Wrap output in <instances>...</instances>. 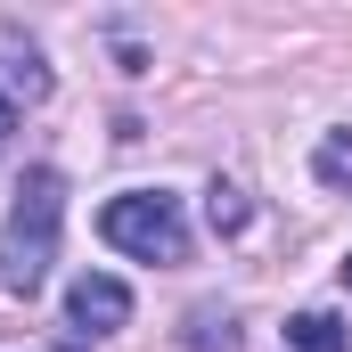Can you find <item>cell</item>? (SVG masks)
<instances>
[{
  "label": "cell",
  "mask_w": 352,
  "mask_h": 352,
  "mask_svg": "<svg viewBox=\"0 0 352 352\" xmlns=\"http://www.w3.org/2000/svg\"><path fill=\"white\" fill-rule=\"evenodd\" d=\"M58 230H66V180L50 173V164H33L25 188H16V205H8V221H0V287H8V295L33 303V295L50 287Z\"/></svg>",
  "instance_id": "1"
},
{
  "label": "cell",
  "mask_w": 352,
  "mask_h": 352,
  "mask_svg": "<svg viewBox=\"0 0 352 352\" xmlns=\"http://www.w3.org/2000/svg\"><path fill=\"white\" fill-rule=\"evenodd\" d=\"M98 238L131 263H188V213L173 188H123L98 213Z\"/></svg>",
  "instance_id": "2"
},
{
  "label": "cell",
  "mask_w": 352,
  "mask_h": 352,
  "mask_svg": "<svg viewBox=\"0 0 352 352\" xmlns=\"http://www.w3.org/2000/svg\"><path fill=\"white\" fill-rule=\"evenodd\" d=\"M66 320H74L82 336L123 328V320H131V287H123V278H107V270H82V278L66 287Z\"/></svg>",
  "instance_id": "3"
},
{
  "label": "cell",
  "mask_w": 352,
  "mask_h": 352,
  "mask_svg": "<svg viewBox=\"0 0 352 352\" xmlns=\"http://www.w3.org/2000/svg\"><path fill=\"white\" fill-rule=\"evenodd\" d=\"M287 344L295 352H352V328L336 311H295V320H287Z\"/></svg>",
  "instance_id": "4"
},
{
  "label": "cell",
  "mask_w": 352,
  "mask_h": 352,
  "mask_svg": "<svg viewBox=\"0 0 352 352\" xmlns=\"http://www.w3.org/2000/svg\"><path fill=\"white\" fill-rule=\"evenodd\" d=\"M0 74H8V90H25V98H50V66H41V50H33V41L16 50V41L0 33Z\"/></svg>",
  "instance_id": "5"
},
{
  "label": "cell",
  "mask_w": 352,
  "mask_h": 352,
  "mask_svg": "<svg viewBox=\"0 0 352 352\" xmlns=\"http://www.w3.org/2000/svg\"><path fill=\"white\" fill-rule=\"evenodd\" d=\"M205 221H213L221 238H238V230L254 221V205H246V188H230V180H213V188H205Z\"/></svg>",
  "instance_id": "6"
},
{
  "label": "cell",
  "mask_w": 352,
  "mask_h": 352,
  "mask_svg": "<svg viewBox=\"0 0 352 352\" xmlns=\"http://www.w3.org/2000/svg\"><path fill=\"white\" fill-rule=\"evenodd\" d=\"M311 173L328 180V188H352V123H344V131H328V140L311 148Z\"/></svg>",
  "instance_id": "7"
},
{
  "label": "cell",
  "mask_w": 352,
  "mask_h": 352,
  "mask_svg": "<svg viewBox=\"0 0 352 352\" xmlns=\"http://www.w3.org/2000/svg\"><path fill=\"white\" fill-rule=\"evenodd\" d=\"M188 344H197V352H230V344H238L230 311H188Z\"/></svg>",
  "instance_id": "8"
},
{
  "label": "cell",
  "mask_w": 352,
  "mask_h": 352,
  "mask_svg": "<svg viewBox=\"0 0 352 352\" xmlns=\"http://www.w3.org/2000/svg\"><path fill=\"white\" fill-rule=\"evenodd\" d=\"M8 148H16V98L0 90V164H8Z\"/></svg>",
  "instance_id": "9"
},
{
  "label": "cell",
  "mask_w": 352,
  "mask_h": 352,
  "mask_svg": "<svg viewBox=\"0 0 352 352\" xmlns=\"http://www.w3.org/2000/svg\"><path fill=\"white\" fill-rule=\"evenodd\" d=\"M344 287H352V254H344Z\"/></svg>",
  "instance_id": "10"
},
{
  "label": "cell",
  "mask_w": 352,
  "mask_h": 352,
  "mask_svg": "<svg viewBox=\"0 0 352 352\" xmlns=\"http://www.w3.org/2000/svg\"><path fill=\"white\" fill-rule=\"evenodd\" d=\"M66 352H82V344H66Z\"/></svg>",
  "instance_id": "11"
}]
</instances>
